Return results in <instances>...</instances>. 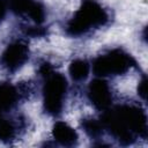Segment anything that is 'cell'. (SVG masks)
<instances>
[{
    "instance_id": "obj_1",
    "label": "cell",
    "mask_w": 148,
    "mask_h": 148,
    "mask_svg": "<svg viewBox=\"0 0 148 148\" xmlns=\"http://www.w3.org/2000/svg\"><path fill=\"white\" fill-rule=\"evenodd\" d=\"M99 120L104 132H108L121 146H131L139 139H147V114L138 104H112L102 112Z\"/></svg>"
},
{
    "instance_id": "obj_2",
    "label": "cell",
    "mask_w": 148,
    "mask_h": 148,
    "mask_svg": "<svg viewBox=\"0 0 148 148\" xmlns=\"http://www.w3.org/2000/svg\"><path fill=\"white\" fill-rule=\"evenodd\" d=\"M109 10L97 0H82L80 7L66 22L64 29L71 37H83L110 23Z\"/></svg>"
},
{
    "instance_id": "obj_3",
    "label": "cell",
    "mask_w": 148,
    "mask_h": 148,
    "mask_svg": "<svg viewBox=\"0 0 148 148\" xmlns=\"http://www.w3.org/2000/svg\"><path fill=\"white\" fill-rule=\"evenodd\" d=\"M38 73L42 77L43 110L51 117L62 113L68 92V83L64 74L53 69L49 62H43Z\"/></svg>"
},
{
    "instance_id": "obj_4",
    "label": "cell",
    "mask_w": 148,
    "mask_h": 148,
    "mask_svg": "<svg viewBox=\"0 0 148 148\" xmlns=\"http://www.w3.org/2000/svg\"><path fill=\"white\" fill-rule=\"evenodd\" d=\"M138 66L134 57L121 47L98 54L92 60V72L97 77H114L128 73Z\"/></svg>"
},
{
    "instance_id": "obj_5",
    "label": "cell",
    "mask_w": 148,
    "mask_h": 148,
    "mask_svg": "<svg viewBox=\"0 0 148 148\" xmlns=\"http://www.w3.org/2000/svg\"><path fill=\"white\" fill-rule=\"evenodd\" d=\"M30 58V50L27 42L14 39L6 45L0 54V67L7 73H15L21 69Z\"/></svg>"
},
{
    "instance_id": "obj_6",
    "label": "cell",
    "mask_w": 148,
    "mask_h": 148,
    "mask_svg": "<svg viewBox=\"0 0 148 148\" xmlns=\"http://www.w3.org/2000/svg\"><path fill=\"white\" fill-rule=\"evenodd\" d=\"M30 86L0 82V116L12 112L20 102L27 99L30 94Z\"/></svg>"
},
{
    "instance_id": "obj_7",
    "label": "cell",
    "mask_w": 148,
    "mask_h": 148,
    "mask_svg": "<svg viewBox=\"0 0 148 148\" xmlns=\"http://www.w3.org/2000/svg\"><path fill=\"white\" fill-rule=\"evenodd\" d=\"M87 96L97 111L103 112L113 104V92L104 77H96L88 84Z\"/></svg>"
},
{
    "instance_id": "obj_8",
    "label": "cell",
    "mask_w": 148,
    "mask_h": 148,
    "mask_svg": "<svg viewBox=\"0 0 148 148\" xmlns=\"http://www.w3.org/2000/svg\"><path fill=\"white\" fill-rule=\"evenodd\" d=\"M25 128V118L21 114L8 117L0 116V141L10 143L16 140Z\"/></svg>"
},
{
    "instance_id": "obj_9",
    "label": "cell",
    "mask_w": 148,
    "mask_h": 148,
    "mask_svg": "<svg viewBox=\"0 0 148 148\" xmlns=\"http://www.w3.org/2000/svg\"><path fill=\"white\" fill-rule=\"evenodd\" d=\"M52 138L62 147H74L79 141L76 131L65 121H56L52 127Z\"/></svg>"
},
{
    "instance_id": "obj_10",
    "label": "cell",
    "mask_w": 148,
    "mask_h": 148,
    "mask_svg": "<svg viewBox=\"0 0 148 148\" xmlns=\"http://www.w3.org/2000/svg\"><path fill=\"white\" fill-rule=\"evenodd\" d=\"M90 73V64L87 59L77 58L71 61L68 67V74L74 82H83L87 80Z\"/></svg>"
},
{
    "instance_id": "obj_11",
    "label": "cell",
    "mask_w": 148,
    "mask_h": 148,
    "mask_svg": "<svg viewBox=\"0 0 148 148\" xmlns=\"http://www.w3.org/2000/svg\"><path fill=\"white\" fill-rule=\"evenodd\" d=\"M81 126L84 131V133L90 138V139H101L103 136L104 132V127L101 123L99 119L96 118H84L81 121Z\"/></svg>"
},
{
    "instance_id": "obj_12",
    "label": "cell",
    "mask_w": 148,
    "mask_h": 148,
    "mask_svg": "<svg viewBox=\"0 0 148 148\" xmlns=\"http://www.w3.org/2000/svg\"><path fill=\"white\" fill-rule=\"evenodd\" d=\"M8 12V2L7 0H0V23L5 20Z\"/></svg>"
},
{
    "instance_id": "obj_13",
    "label": "cell",
    "mask_w": 148,
    "mask_h": 148,
    "mask_svg": "<svg viewBox=\"0 0 148 148\" xmlns=\"http://www.w3.org/2000/svg\"><path fill=\"white\" fill-rule=\"evenodd\" d=\"M138 94L141 96L142 99L146 98V77L145 76L142 77V80L138 84Z\"/></svg>"
}]
</instances>
